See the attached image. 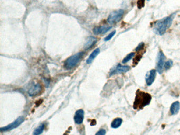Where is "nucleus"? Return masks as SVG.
I'll return each mask as SVG.
<instances>
[{"instance_id": "obj_1", "label": "nucleus", "mask_w": 180, "mask_h": 135, "mask_svg": "<svg viewBox=\"0 0 180 135\" xmlns=\"http://www.w3.org/2000/svg\"><path fill=\"white\" fill-rule=\"evenodd\" d=\"M151 95L149 93L138 90L136 93L133 108L135 110H141L148 105L151 101Z\"/></svg>"}, {"instance_id": "obj_2", "label": "nucleus", "mask_w": 180, "mask_h": 135, "mask_svg": "<svg viewBox=\"0 0 180 135\" xmlns=\"http://www.w3.org/2000/svg\"><path fill=\"white\" fill-rule=\"evenodd\" d=\"M174 16L175 13L155 22L154 24L155 33L161 36L164 34L166 32V30L172 25Z\"/></svg>"}, {"instance_id": "obj_3", "label": "nucleus", "mask_w": 180, "mask_h": 135, "mask_svg": "<svg viewBox=\"0 0 180 135\" xmlns=\"http://www.w3.org/2000/svg\"><path fill=\"white\" fill-rule=\"evenodd\" d=\"M84 54L83 52H80L70 57L64 63V67L67 70H71L77 65Z\"/></svg>"}, {"instance_id": "obj_4", "label": "nucleus", "mask_w": 180, "mask_h": 135, "mask_svg": "<svg viewBox=\"0 0 180 135\" xmlns=\"http://www.w3.org/2000/svg\"><path fill=\"white\" fill-rule=\"evenodd\" d=\"M124 14V11L122 9L111 12L108 18L107 22L111 24L118 22L123 17Z\"/></svg>"}, {"instance_id": "obj_5", "label": "nucleus", "mask_w": 180, "mask_h": 135, "mask_svg": "<svg viewBox=\"0 0 180 135\" xmlns=\"http://www.w3.org/2000/svg\"><path fill=\"white\" fill-rule=\"evenodd\" d=\"M24 121V118L22 117V116H20V117L16 119L15 121L9 124V125L6 126L5 127H2L1 128V131H2V132H3V131H10V130H11L12 129H15L16 128H17L18 126H19Z\"/></svg>"}, {"instance_id": "obj_6", "label": "nucleus", "mask_w": 180, "mask_h": 135, "mask_svg": "<svg viewBox=\"0 0 180 135\" xmlns=\"http://www.w3.org/2000/svg\"><path fill=\"white\" fill-rule=\"evenodd\" d=\"M165 57L164 54L163 53L162 51L159 52L158 55V60L157 64V71L160 74H161L163 72V67L165 64Z\"/></svg>"}, {"instance_id": "obj_7", "label": "nucleus", "mask_w": 180, "mask_h": 135, "mask_svg": "<svg viewBox=\"0 0 180 135\" xmlns=\"http://www.w3.org/2000/svg\"><path fill=\"white\" fill-rule=\"evenodd\" d=\"M42 90V87L41 85L39 84H36L34 85L31 87L30 88L28 91V93H29V95L31 97H34L41 93Z\"/></svg>"}, {"instance_id": "obj_8", "label": "nucleus", "mask_w": 180, "mask_h": 135, "mask_svg": "<svg viewBox=\"0 0 180 135\" xmlns=\"http://www.w3.org/2000/svg\"><path fill=\"white\" fill-rule=\"evenodd\" d=\"M84 111L83 109L78 110L76 112L75 115L74 116V120L76 124L80 125L83 123L84 119Z\"/></svg>"}, {"instance_id": "obj_9", "label": "nucleus", "mask_w": 180, "mask_h": 135, "mask_svg": "<svg viewBox=\"0 0 180 135\" xmlns=\"http://www.w3.org/2000/svg\"><path fill=\"white\" fill-rule=\"evenodd\" d=\"M130 70V67L129 66H122L120 64L116 67L115 69L113 71L111 72L110 75H113L116 74H121V73H124V72H126Z\"/></svg>"}, {"instance_id": "obj_10", "label": "nucleus", "mask_w": 180, "mask_h": 135, "mask_svg": "<svg viewBox=\"0 0 180 135\" xmlns=\"http://www.w3.org/2000/svg\"><path fill=\"white\" fill-rule=\"evenodd\" d=\"M111 29V26H97L94 28V33L97 35V34H104L107 33L109 30Z\"/></svg>"}, {"instance_id": "obj_11", "label": "nucleus", "mask_w": 180, "mask_h": 135, "mask_svg": "<svg viewBox=\"0 0 180 135\" xmlns=\"http://www.w3.org/2000/svg\"><path fill=\"white\" fill-rule=\"evenodd\" d=\"M156 77V70L155 69L151 70L149 72V74H147L146 82L147 85H150L154 81L155 78Z\"/></svg>"}, {"instance_id": "obj_12", "label": "nucleus", "mask_w": 180, "mask_h": 135, "mask_svg": "<svg viewBox=\"0 0 180 135\" xmlns=\"http://www.w3.org/2000/svg\"><path fill=\"white\" fill-rule=\"evenodd\" d=\"M96 42H97L96 38L93 36H90L88 39L85 45V49L88 50L89 49L92 48L93 46H94V44L96 43Z\"/></svg>"}, {"instance_id": "obj_13", "label": "nucleus", "mask_w": 180, "mask_h": 135, "mask_svg": "<svg viewBox=\"0 0 180 135\" xmlns=\"http://www.w3.org/2000/svg\"><path fill=\"white\" fill-rule=\"evenodd\" d=\"M180 103L178 101H175L171 106L170 111L172 115H176L180 110Z\"/></svg>"}, {"instance_id": "obj_14", "label": "nucleus", "mask_w": 180, "mask_h": 135, "mask_svg": "<svg viewBox=\"0 0 180 135\" xmlns=\"http://www.w3.org/2000/svg\"><path fill=\"white\" fill-rule=\"evenodd\" d=\"M99 52H100V50H99V49L98 48H97L96 49H95L94 51L92 53H91V54L90 55V56L89 57V58L88 59H87V63L88 64H91V62H93L94 60L95 59V58L97 57L98 55V54H99Z\"/></svg>"}, {"instance_id": "obj_15", "label": "nucleus", "mask_w": 180, "mask_h": 135, "mask_svg": "<svg viewBox=\"0 0 180 135\" xmlns=\"http://www.w3.org/2000/svg\"><path fill=\"white\" fill-rule=\"evenodd\" d=\"M123 120L120 118H117L114 119L111 124V127L113 128H117L121 126Z\"/></svg>"}, {"instance_id": "obj_16", "label": "nucleus", "mask_w": 180, "mask_h": 135, "mask_svg": "<svg viewBox=\"0 0 180 135\" xmlns=\"http://www.w3.org/2000/svg\"><path fill=\"white\" fill-rule=\"evenodd\" d=\"M45 128V125L44 123H41L40 125L37 128H36L34 130L33 134L34 135H41L43 131H44V129Z\"/></svg>"}, {"instance_id": "obj_17", "label": "nucleus", "mask_w": 180, "mask_h": 135, "mask_svg": "<svg viewBox=\"0 0 180 135\" xmlns=\"http://www.w3.org/2000/svg\"><path fill=\"white\" fill-rule=\"evenodd\" d=\"M135 55V53L134 52H132L131 54H129L127 56L125 57L124 59H123V64H126L127 62L129 61L130 60L133 58L134 56Z\"/></svg>"}, {"instance_id": "obj_18", "label": "nucleus", "mask_w": 180, "mask_h": 135, "mask_svg": "<svg viewBox=\"0 0 180 135\" xmlns=\"http://www.w3.org/2000/svg\"><path fill=\"white\" fill-rule=\"evenodd\" d=\"M173 66V61L171 60H169L168 61L165 62L164 64L165 69L168 70L170 69Z\"/></svg>"}, {"instance_id": "obj_19", "label": "nucleus", "mask_w": 180, "mask_h": 135, "mask_svg": "<svg viewBox=\"0 0 180 135\" xmlns=\"http://www.w3.org/2000/svg\"><path fill=\"white\" fill-rule=\"evenodd\" d=\"M145 0H138V1L137 2L138 8L140 9L143 8L145 5Z\"/></svg>"}, {"instance_id": "obj_20", "label": "nucleus", "mask_w": 180, "mask_h": 135, "mask_svg": "<svg viewBox=\"0 0 180 135\" xmlns=\"http://www.w3.org/2000/svg\"><path fill=\"white\" fill-rule=\"evenodd\" d=\"M115 33H116V31H113V32H112L111 33L109 34L108 36H107L105 38V41H108L111 40V39L113 38V36H114Z\"/></svg>"}, {"instance_id": "obj_21", "label": "nucleus", "mask_w": 180, "mask_h": 135, "mask_svg": "<svg viewBox=\"0 0 180 135\" xmlns=\"http://www.w3.org/2000/svg\"><path fill=\"white\" fill-rule=\"evenodd\" d=\"M144 43L143 42H141V43L139 44V46L137 47L135 50H136V51H139L143 50L144 48Z\"/></svg>"}, {"instance_id": "obj_22", "label": "nucleus", "mask_w": 180, "mask_h": 135, "mask_svg": "<svg viewBox=\"0 0 180 135\" xmlns=\"http://www.w3.org/2000/svg\"><path fill=\"white\" fill-rule=\"evenodd\" d=\"M106 133V130L104 129H100L95 135H105Z\"/></svg>"}, {"instance_id": "obj_23", "label": "nucleus", "mask_w": 180, "mask_h": 135, "mask_svg": "<svg viewBox=\"0 0 180 135\" xmlns=\"http://www.w3.org/2000/svg\"><path fill=\"white\" fill-rule=\"evenodd\" d=\"M147 1H150V0H147Z\"/></svg>"}]
</instances>
